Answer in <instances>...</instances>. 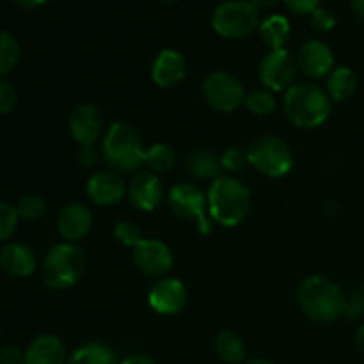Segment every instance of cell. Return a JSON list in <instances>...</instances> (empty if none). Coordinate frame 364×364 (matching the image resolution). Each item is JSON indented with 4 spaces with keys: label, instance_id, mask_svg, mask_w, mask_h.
Returning <instances> with one entry per match:
<instances>
[{
    "label": "cell",
    "instance_id": "40",
    "mask_svg": "<svg viewBox=\"0 0 364 364\" xmlns=\"http://www.w3.org/2000/svg\"><path fill=\"white\" fill-rule=\"evenodd\" d=\"M14 2H16L20 7H25V9H34V7H39L43 6V4H46L48 0H14Z\"/></svg>",
    "mask_w": 364,
    "mask_h": 364
},
{
    "label": "cell",
    "instance_id": "29",
    "mask_svg": "<svg viewBox=\"0 0 364 364\" xmlns=\"http://www.w3.org/2000/svg\"><path fill=\"white\" fill-rule=\"evenodd\" d=\"M46 203L41 196L38 194H27L18 201L16 212L20 219L25 220H36L45 213Z\"/></svg>",
    "mask_w": 364,
    "mask_h": 364
},
{
    "label": "cell",
    "instance_id": "5",
    "mask_svg": "<svg viewBox=\"0 0 364 364\" xmlns=\"http://www.w3.org/2000/svg\"><path fill=\"white\" fill-rule=\"evenodd\" d=\"M85 270V255L71 244L55 245L43 263V281L53 290H64L80 281Z\"/></svg>",
    "mask_w": 364,
    "mask_h": 364
},
{
    "label": "cell",
    "instance_id": "24",
    "mask_svg": "<svg viewBox=\"0 0 364 364\" xmlns=\"http://www.w3.org/2000/svg\"><path fill=\"white\" fill-rule=\"evenodd\" d=\"M290 23L284 16L274 14V16L267 18L262 23V39L265 45H269L272 50H283L290 39Z\"/></svg>",
    "mask_w": 364,
    "mask_h": 364
},
{
    "label": "cell",
    "instance_id": "42",
    "mask_svg": "<svg viewBox=\"0 0 364 364\" xmlns=\"http://www.w3.org/2000/svg\"><path fill=\"white\" fill-rule=\"evenodd\" d=\"M355 345H358L359 350L364 352V323L361 327H359L358 334H355Z\"/></svg>",
    "mask_w": 364,
    "mask_h": 364
},
{
    "label": "cell",
    "instance_id": "11",
    "mask_svg": "<svg viewBox=\"0 0 364 364\" xmlns=\"http://www.w3.org/2000/svg\"><path fill=\"white\" fill-rule=\"evenodd\" d=\"M134 263L148 276H164L173 269V252L162 240H141L134 247Z\"/></svg>",
    "mask_w": 364,
    "mask_h": 364
},
{
    "label": "cell",
    "instance_id": "1",
    "mask_svg": "<svg viewBox=\"0 0 364 364\" xmlns=\"http://www.w3.org/2000/svg\"><path fill=\"white\" fill-rule=\"evenodd\" d=\"M299 304L315 322H333L345 315L347 297L336 283L322 276H311L299 287Z\"/></svg>",
    "mask_w": 364,
    "mask_h": 364
},
{
    "label": "cell",
    "instance_id": "16",
    "mask_svg": "<svg viewBox=\"0 0 364 364\" xmlns=\"http://www.w3.org/2000/svg\"><path fill=\"white\" fill-rule=\"evenodd\" d=\"M87 194L96 205L110 206L124 198L127 185H124L123 178L114 171H100L89 178Z\"/></svg>",
    "mask_w": 364,
    "mask_h": 364
},
{
    "label": "cell",
    "instance_id": "9",
    "mask_svg": "<svg viewBox=\"0 0 364 364\" xmlns=\"http://www.w3.org/2000/svg\"><path fill=\"white\" fill-rule=\"evenodd\" d=\"M169 206L174 215L188 223H198L199 230L203 233L212 231V224L206 219V208H208V199L192 183H180L171 188L169 192Z\"/></svg>",
    "mask_w": 364,
    "mask_h": 364
},
{
    "label": "cell",
    "instance_id": "17",
    "mask_svg": "<svg viewBox=\"0 0 364 364\" xmlns=\"http://www.w3.org/2000/svg\"><path fill=\"white\" fill-rule=\"evenodd\" d=\"M57 226L66 240L78 242L91 231L92 215L87 206H84L82 203H71L60 210Z\"/></svg>",
    "mask_w": 364,
    "mask_h": 364
},
{
    "label": "cell",
    "instance_id": "26",
    "mask_svg": "<svg viewBox=\"0 0 364 364\" xmlns=\"http://www.w3.org/2000/svg\"><path fill=\"white\" fill-rule=\"evenodd\" d=\"M144 164L151 173H167L176 166V153L167 144H155L144 151Z\"/></svg>",
    "mask_w": 364,
    "mask_h": 364
},
{
    "label": "cell",
    "instance_id": "27",
    "mask_svg": "<svg viewBox=\"0 0 364 364\" xmlns=\"http://www.w3.org/2000/svg\"><path fill=\"white\" fill-rule=\"evenodd\" d=\"M20 45L9 32L0 31V77L11 73L20 60Z\"/></svg>",
    "mask_w": 364,
    "mask_h": 364
},
{
    "label": "cell",
    "instance_id": "13",
    "mask_svg": "<svg viewBox=\"0 0 364 364\" xmlns=\"http://www.w3.org/2000/svg\"><path fill=\"white\" fill-rule=\"evenodd\" d=\"M164 198V187L159 176L151 171L135 174L128 185V199L141 212H153Z\"/></svg>",
    "mask_w": 364,
    "mask_h": 364
},
{
    "label": "cell",
    "instance_id": "37",
    "mask_svg": "<svg viewBox=\"0 0 364 364\" xmlns=\"http://www.w3.org/2000/svg\"><path fill=\"white\" fill-rule=\"evenodd\" d=\"M0 364H25V354L14 347H7L0 352Z\"/></svg>",
    "mask_w": 364,
    "mask_h": 364
},
{
    "label": "cell",
    "instance_id": "6",
    "mask_svg": "<svg viewBox=\"0 0 364 364\" xmlns=\"http://www.w3.org/2000/svg\"><path fill=\"white\" fill-rule=\"evenodd\" d=\"M249 166L269 178H279L290 173L294 167V155L290 146L279 137L263 135L247 148Z\"/></svg>",
    "mask_w": 364,
    "mask_h": 364
},
{
    "label": "cell",
    "instance_id": "15",
    "mask_svg": "<svg viewBox=\"0 0 364 364\" xmlns=\"http://www.w3.org/2000/svg\"><path fill=\"white\" fill-rule=\"evenodd\" d=\"M297 66L311 78H322L333 71L334 57L329 46L322 41H308L297 53Z\"/></svg>",
    "mask_w": 364,
    "mask_h": 364
},
{
    "label": "cell",
    "instance_id": "34",
    "mask_svg": "<svg viewBox=\"0 0 364 364\" xmlns=\"http://www.w3.org/2000/svg\"><path fill=\"white\" fill-rule=\"evenodd\" d=\"M16 107V91L6 80H0V114H9Z\"/></svg>",
    "mask_w": 364,
    "mask_h": 364
},
{
    "label": "cell",
    "instance_id": "33",
    "mask_svg": "<svg viewBox=\"0 0 364 364\" xmlns=\"http://www.w3.org/2000/svg\"><path fill=\"white\" fill-rule=\"evenodd\" d=\"M114 235H116L117 242L124 247H135L142 240L141 231L134 223H119L114 230Z\"/></svg>",
    "mask_w": 364,
    "mask_h": 364
},
{
    "label": "cell",
    "instance_id": "14",
    "mask_svg": "<svg viewBox=\"0 0 364 364\" xmlns=\"http://www.w3.org/2000/svg\"><path fill=\"white\" fill-rule=\"evenodd\" d=\"M103 119L98 107L91 103H82L70 116V134L80 146L95 144L102 134Z\"/></svg>",
    "mask_w": 364,
    "mask_h": 364
},
{
    "label": "cell",
    "instance_id": "20",
    "mask_svg": "<svg viewBox=\"0 0 364 364\" xmlns=\"http://www.w3.org/2000/svg\"><path fill=\"white\" fill-rule=\"evenodd\" d=\"M25 364H66V348L53 334H41L28 345Z\"/></svg>",
    "mask_w": 364,
    "mask_h": 364
},
{
    "label": "cell",
    "instance_id": "43",
    "mask_svg": "<svg viewBox=\"0 0 364 364\" xmlns=\"http://www.w3.org/2000/svg\"><path fill=\"white\" fill-rule=\"evenodd\" d=\"M277 2H279V0H252V4H255L256 7H272L276 6Z\"/></svg>",
    "mask_w": 364,
    "mask_h": 364
},
{
    "label": "cell",
    "instance_id": "38",
    "mask_svg": "<svg viewBox=\"0 0 364 364\" xmlns=\"http://www.w3.org/2000/svg\"><path fill=\"white\" fill-rule=\"evenodd\" d=\"M78 160L84 166H95L96 160H98V153H96L95 144L80 146V151H78Z\"/></svg>",
    "mask_w": 364,
    "mask_h": 364
},
{
    "label": "cell",
    "instance_id": "30",
    "mask_svg": "<svg viewBox=\"0 0 364 364\" xmlns=\"http://www.w3.org/2000/svg\"><path fill=\"white\" fill-rule=\"evenodd\" d=\"M18 212L16 206L9 203H0V242L7 240L14 233L18 224Z\"/></svg>",
    "mask_w": 364,
    "mask_h": 364
},
{
    "label": "cell",
    "instance_id": "39",
    "mask_svg": "<svg viewBox=\"0 0 364 364\" xmlns=\"http://www.w3.org/2000/svg\"><path fill=\"white\" fill-rule=\"evenodd\" d=\"M121 364H155V361L144 354H134V355H130V358L124 359Z\"/></svg>",
    "mask_w": 364,
    "mask_h": 364
},
{
    "label": "cell",
    "instance_id": "12",
    "mask_svg": "<svg viewBox=\"0 0 364 364\" xmlns=\"http://www.w3.org/2000/svg\"><path fill=\"white\" fill-rule=\"evenodd\" d=\"M148 301L160 315H176L187 304V288L178 279H160L149 290Z\"/></svg>",
    "mask_w": 364,
    "mask_h": 364
},
{
    "label": "cell",
    "instance_id": "45",
    "mask_svg": "<svg viewBox=\"0 0 364 364\" xmlns=\"http://www.w3.org/2000/svg\"><path fill=\"white\" fill-rule=\"evenodd\" d=\"M160 2H176V0H160Z\"/></svg>",
    "mask_w": 364,
    "mask_h": 364
},
{
    "label": "cell",
    "instance_id": "22",
    "mask_svg": "<svg viewBox=\"0 0 364 364\" xmlns=\"http://www.w3.org/2000/svg\"><path fill=\"white\" fill-rule=\"evenodd\" d=\"M355 89H358V77L350 68H336L331 71L327 80L329 98H333L334 102H347L348 98H352Z\"/></svg>",
    "mask_w": 364,
    "mask_h": 364
},
{
    "label": "cell",
    "instance_id": "32",
    "mask_svg": "<svg viewBox=\"0 0 364 364\" xmlns=\"http://www.w3.org/2000/svg\"><path fill=\"white\" fill-rule=\"evenodd\" d=\"M345 315L350 320H359L364 316V281H361L347 297V309H345Z\"/></svg>",
    "mask_w": 364,
    "mask_h": 364
},
{
    "label": "cell",
    "instance_id": "21",
    "mask_svg": "<svg viewBox=\"0 0 364 364\" xmlns=\"http://www.w3.org/2000/svg\"><path fill=\"white\" fill-rule=\"evenodd\" d=\"M187 169L192 176L199 178V180L215 181L217 178H220V173L224 171V167L220 164L219 156H215V153L199 148L188 153Z\"/></svg>",
    "mask_w": 364,
    "mask_h": 364
},
{
    "label": "cell",
    "instance_id": "35",
    "mask_svg": "<svg viewBox=\"0 0 364 364\" xmlns=\"http://www.w3.org/2000/svg\"><path fill=\"white\" fill-rule=\"evenodd\" d=\"M334 23H336V18H334V14L331 11L315 9L311 13V25L316 31H331L334 27Z\"/></svg>",
    "mask_w": 364,
    "mask_h": 364
},
{
    "label": "cell",
    "instance_id": "23",
    "mask_svg": "<svg viewBox=\"0 0 364 364\" xmlns=\"http://www.w3.org/2000/svg\"><path fill=\"white\" fill-rule=\"evenodd\" d=\"M66 364H116V354L103 343H85L71 354Z\"/></svg>",
    "mask_w": 364,
    "mask_h": 364
},
{
    "label": "cell",
    "instance_id": "31",
    "mask_svg": "<svg viewBox=\"0 0 364 364\" xmlns=\"http://www.w3.org/2000/svg\"><path fill=\"white\" fill-rule=\"evenodd\" d=\"M220 164L226 171L230 173H237V171H242L245 166H249V156L247 149L242 148H230L223 153L220 156Z\"/></svg>",
    "mask_w": 364,
    "mask_h": 364
},
{
    "label": "cell",
    "instance_id": "28",
    "mask_svg": "<svg viewBox=\"0 0 364 364\" xmlns=\"http://www.w3.org/2000/svg\"><path fill=\"white\" fill-rule=\"evenodd\" d=\"M245 105H247L249 112L256 114V116H269L276 109V98L272 92L269 91H252L251 95L245 96Z\"/></svg>",
    "mask_w": 364,
    "mask_h": 364
},
{
    "label": "cell",
    "instance_id": "44",
    "mask_svg": "<svg viewBox=\"0 0 364 364\" xmlns=\"http://www.w3.org/2000/svg\"><path fill=\"white\" fill-rule=\"evenodd\" d=\"M247 364H276V363L269 361V359H252V361H249Z\"/></svg>",
    "mask_w": 364,
    "mask_h": 364
},
{
    "label": "cell",
    "instance_id": "18",
    "mask_svg": "<svg viewBox=\"0 0 364 364\" xmlns=\"http://www.w3.org/2000/svg\"><path fill=\"white\" fill-rule=\"evenodd\" d=\"M187 73L183 55L176 50H162L153 63L151 77L160 87H174L180 84Z\"/></svg>",
    "mask_w": 364,
    "mask_h": 364
},
{
    "label": "cell",
    "instance_id": "36",
    "mask_svg": "<svg viewBox=\"0 0 364 364\" xmlns=\"http://www.w3.org/2000/svg\"><path fill=\"white\" fill-rule=\"evenodd\" d=\"M318 2L320 0H284L288 9H291L294 13L299 14L313 13L315 9H318Z\"/></svg>",
    "mask_w": 364,
    "mask_h": 364
},
{
    "label": "cell",
    "instance_id": "8",
    "mask_svg": "<svg viewBox=\"0 0 364 364\" xmlns=\"http://www.w3.org/2000/svg\"><path fill=\"white\" fill-rule=\"evenodd\" d=\"M203 96L212 109L233 112L245 102L242 82L226 71H213L203 82Z\"/></svg>",
    "mask_w": 364,
    "mask_h": 364
},
{
    "label": "cell",
    "instance_id": "7",
    "mask_svg": "<svg viewBox=\"0 0 364 364\" xmlns=\"http://www.w3.org/2000/svg\"><path fill=\"white\" fill-rule=\"evenodd\" d=\"M259 14L252 2L245 0H230L220 4L212 18L215 32L228 39H240L255 32L258 27Z\"/></svg>",
    "mask_w": 364,
    "mask_h": 364
},
{
    "label": "cell",
    "instance_id": "2",
    "mask_svg": "<svg viewBox=\"0 0 364 364\" xmlns=\"http://www.w3.org/2000/svg\"><path fill=\"white\" fill-rule=\"evenodd\" d=\"M206 199L212 219L226 228L238 226L251 208V192L235 178H217L210 187Z\"/></svg>",
    "mask_w": 364,
    "mask_h": 364
},
{
    "label": "cell",
    "instance_id": "41",
    "mask_svg": "<svg viewBox=\"0 0 364 364\" xmlns=\"http://www.w3.org/2000/svg\"><path fill=\"white\" fill-rule=\"evenodd\" d=\"M352 11L359 20L364 21V0H352Z\"/></svg>",
    "mask_w": 364,
    "mask_h": 364
},
{
    "label": "cell",
    "instance_id": "19",
    "mask_svg": "<svg viewBox=\"0 0 364 364\" xmlns=\"http://www.w3.org/2000/svg\"><path fill=\"white\" fill-rule=\"evenodd\" d=\"M0 267L4 272L13 277H27L34 272L36 256L31 247L13 242L4 245L0 251Z\"/></svg>",
    "mask_w": 364,
    "mask_h": 364
},
{
    "label": "cell",
    "instance_id": "25",
    "mask_svg": "<svg viewBox=\"0 0 364 364\" xmlns=\"http://www.w3.org/2000/svg\"><path fill=\"white\" fill-rule=\"evenodd\" d=\"M215 350L223 361L237 364L245 359V345L240 336H237L231 331H224L217 336Z\"/></svg>",
    "mask_w": 364,
    "mask_h": 364
},
{
    "label": "cell",
    "instance_id": "4",
    "mask_svg": "<svg viewBox=\"0 0 364 364\" xmlns=\"http://www.w3.org/2000/svg\"><path fill=\"white\" fill-rule=\"evenodd\" d=\"M103 159L117 174L132 173L144 164V149L137 132L127 123H114L103 139Z\"/></svg>",
    "mask_w": 364,
    "mask_h": 364
},
{
    "label": "cell",
    "instance_id": "10",
    "mask_svg": "<svg viewBox=\"0 0 364 364\" xmlns=\"http://www.w3.org/2000/svg\"><path fill=\"white\" fill-rule=\"evenodd\" d=\"M297 59L287 50H272L259 64V80L272 91H283L294 85Z\"/></svg>",
    "mask_w": 364,
    "mask_h": 364
},
{
    "label": "cell",
    "instance_id": "3",
    "mask_svg": "<svg viewBox=\"0 0 364 364\" xmlns=\"http://www.w3.org/2000/svg\"><path fill=\"white\" fill-rule=\"evenodd\" d=\"M284 114L301 128L320 127L331 114V98L313 84H294L284 95Z\"/></svg>",
    "mask_w": 364,
    "mask_h": 364
}]
</instances>
